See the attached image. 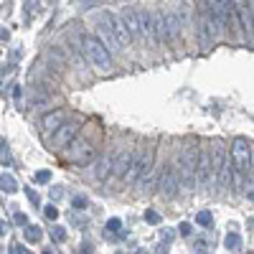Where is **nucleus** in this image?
<instances>
[{
  "label": "nucleus",
  "instance_id": "nucleus-1",
  "mask_svg": "<svg viewBox=\"0 0 254 254\" xmlns=\"http://www.w3.org/2000/svg\"><path fill=\"white\" fill-rule=\"evenodd\" d=\"M97 31H99V44L107 51H122L127 44H130V36H127V31L122 28V23L112 13H102L99 15Z\"/></svg>",
  "mask_w": 254,
  "mask_h": 254
},
{
  "label": "nucleus",
  "instance_id": "nucleus-2",
  "mask_svg": "<svg viewBox=\"0 0 254 254\" xmlns=\"http://www.w3.org/2000/svg\"><path fill=\"white\" fill-rule=\"evenodd\" d=\"M196 158H198V147L193 142L181 147L176 171H178V188H183V190L196 188Z\"/></svg>",
  "mask_w": 254,
  "mask_h": 254
},
{
  "label": "nucleus",
  "instance_id": "nucleus-3",
  "mask_svg": "<svg viewBox=\"0 0 254 254\" xmlns=\"http://www.w3.org/2000/svg\"><path fill=\"white\" fill-rule=\"evenodd\" d=\"M231 178L237 183L244 176H252V142L247 137H237L231 145Z\"/></svg>",
  "mask_w": 254,
  "mask_h": 254
},
{
  "label": "nucleus",
  "instance_id": "nucleus-4",
  "mask_svg": "<svg viewBox=\"0 0 254 254\" xmlns=\"http://www.w3.org/2000/svg\"><path fill=\"white\" fill-rule=\"evenodd\" d=\"M211 150V171H214V183L216 186H226L231 181V163L226 155V145L221 140H216L208 147Z\"/></svg>",
  "mask_w": 254,
  "mask_h": 254
},
{
  "label": "nucleus",
  "instance_id": "nucleus-5",
  "mask_svg": "<svg viewBox=\"0 0 254 254\" xmlns=\"http://www.w3.org/2000/svg\"><path fill=\"white\" fill-rule=\"evenodd\" d=\"M81 51H84V56H87L99 71H110L112 69V54L99 44V38L84 33L81 36Z\"/></svg>",
  "mask_w": 254,
  "mask_h": 254
},
{
  "label": "nucleus",
  "instance_id": "nucleus-6",
  "mask_svg": "<svg viewBox=\"0 0 254 254\" xmlns=\"http://www.w3.org/2000/svg\"><path fill=\"white\" fill-rule=\"evenodd\" d=\"M153 158H155V150H153V147H142L140 153L135 150V158H132L130 168H127L125 181L130 183V186H135V183H137V181L153 168Z\"/></svg>",
  "mask_w": 254,
  "mask_h": 254
},
{
  "label": "nucleus",
  "instance_id": "nucleus-7",
  "mask_svg": "<svg viewBox=\"0 0 254 254\" xmlns=\"http://www.w3.org/2000/svg\"><path fill=\"white\" fill-rule=\"evenodd\" d=\"M79 130H81V125L76 122V120H64L61 122V127L51 135V145H54V150H61V147H69L74 140H76V135H79Z\"/></svg>",
  "mask_w": 254,
  "mask_h": 254
},
{
  "label": "nucleus",
  "instance_id": "nucleus-8",
  "mask_svg": "<svg viewBox=\"0 0 254 254\" xmlns=\"http://www.w3.org/2000/svg\"><path fill=\"white\" fill-rule=\"evenodd\" d=\"M214 183V171H211V150L203 147L196 158V186H211Z\"/></svg>",
  "mask_w": 254,
  "mask_h": 254
},
{
  "label": "nucleus",
  "instance_id": "nucleus-9",
  "mask_svg": "<svg viewBox=\"0 0 254 254\" xmlns=\"http://www.w3.org/2000/svg\"><path fill=\"white\" fill-rule=\"evenodd\" d=\"M158 188H160V193H163L165 198H173V196L178 193V171H176L173 163H165V165H163Z\"/></svg>",
  "mask_w": 254,
  "mask_h": 254
},
{
  "label": "nucleus",
  "instance_id": "nucleus-10",
  "mask_svg": "<svg viewBox=\"0 0 254 254\" xmlns=\"http://www.w3.org/2000/svg\"><path fill=\"white\" fill-rule=\"evenodd\" d=\"M117 20L122 23V28L127 31V36H130V38H135V41H145L142 28H140V18H137V10H135V8H125V10L120 13Z\"/></svg>",
  "mask_w": 254,
  "mask_h": 254
},
{
  "label": "nucleus",
  "instance_id": "nucleus-11",
  "mask_svg": "<svg viewBox=\"0 0 254 254\" xmlns=\"http://www.w3.org/2000/svg\"><path fill=\"white\" fill-rule=\"evenodd\" d=\"M132 158H135V150L132 147H122L120 153H115V160H112V178H125V173H127V168H130V163H132Z\"/></svg>",
  "mask_w": 254,
  "mask_h": 254
},
{
  "label": "nucleus",
  "instance_id": "nucleus-12",
  "mask_svg": "<svg viewBox=\"0 0 254 254\" xmlns=\"http://www.w3.org/2000/svg\"><path fill=\"white\" fill-rule=\"evenodd\" d=\"M66 120V112L64 110H56V112H49L46 117H44V122H41V132H44L46 137H51L59 127H61V122Z\"/></svg>",
  "mask_w": 254,
  "mask_h": 254
},
{
  "label": "nucleus",
  "instance_id": "nucleus-13",
  "mask_svg": "<svg viewBox=\"0 0 254 254\" xmlns=\"http://www.w3.org/2000/svg\"><path fill=\"white\" fill-rule=\"evenodd\" d=\"M112 160H115V155H107V158H102V160L94 165V178H97V181H104V178L112 173Z\"/></svg>",
  "mask_w": 254,
  "mask_h": 254
},
{
  "label": "nucleus",
  "instance_id": "nucleus-14",
  "mask_svg": "<svg viewBox=\"0 0 254 254\" xmlns=\"http://www.w3.org/2000/svg\"><path fill=\"white\" fill-rule=\"evenodd\" d=\"M0 188L5 190V193H13V190H18V183H15V178L13 176H0Z\"/></svg>",
  "mask_w": 254,
  "mask_h": 254
},
{
  "label": "nucleus",
  "instance_id": "nucleus-15",
  "mask_svg": "<svg viewBox=\"0 0 254 254\" xmlns=\"http://www.w3.org/2000/svg\"><path fill=\"white\" fill-rule=\"evenodd\" d=\"M239 247H242V237L239 234H234V231L226 234V249H239Z\"/></svg>",
  "mask_w": 254,
  "mask_h": 254
},
{
  "label": "nucleus",
  "instance_id": "nucleus-16",
  "mask_svg": "<svg viewBox=\"0 0 254 254\" xmlns=\"http://www.w3.org/2000/svg\"><path fill=\"white\" fill-rule=\"evenodd\" d=\"M38 239H41V229H38V226H28V229H26V242L36 244Z\"/></svg>",
  "mask_w": 254,
  "mask_h": 254
},
{
  "label": "nucleus",
  "instance_id": "nucleus-17",
  "mask_svg": "<svg viewBox=\"0 0 254 254\" xmlns=\"http://www.w3.org/2000/svg\"><path fill=\"white\" fill-rule=\"evenodd\" d=\"M196 221H198L201 226H211V224H214V216H211L208 211H201V214L196 216Z\"/></svg>",
  "mask_w": 254,
  "mask_h": 254
},
{
  "label": "nucleus",
  "instance_id": "nucleus-18",
  "mask_svg": "<svg viewBox=\"0 0 254 254\" xmlns=\"http://www.w3.org/2000/svg\"><path fill=\"white\" fill-rule=\"evenodd\" d=\"M145 221L147 224H160V214H158V211H153V208H147L145 211Z\"/></svg>",
  "mask_w": 254,
  "mask_h": 254
},
{
  "label": "nucleus",
  "instance_id": "nucleus-19",
  "mask_svg": "<svg viewBox=\"0 0 254 254\" xmlns=\"http://www.w3.org/2000/svg\"><path fill=\"white\" fill-rule=\"evenodd\" d=\"M120 229H122V221H120V219H110V221H107V231H112V234H117Z\"/></svg>",
  "mask_w": 254,
  "mask_h": 254
},
{
  "label": "nucleus",
  "instance_id": "nucleus-20",
  "mask_svg": "<svg viewBox=\"0 0 254 254\" xmlns=\"http://www.w3.org/2000/svg\"><path fill=\"white\" fill-rule=\"evenodd\" d=\"M51 237H54V242H64V239H66V231H64L61 226H56V229L51 231Z\"/></svg>",
  "mask_w": 254,
  "mask_h": 254
},
{
  "label": "nucleus",
  "instance_id": "nucleus-21",
  "mask_svg": "<svg viewBox=\"0 0 254 254\" xmlns=\"http://www.w3.org/2000/svg\"><path fill=\"white\" fill-rule=\"evenodd\" d=\"M36 181H38V183H49V181H51V171H38V173H36Z\"/></svg>",
  "mask_w": 254,
  "mask_h": 254
},
{
  "label": "nucleus",
  "instance_id": "nucleus-22",
  "mask_svg": "<svg viewBox=\"0 0 254 254\" xmlns=\"http://www.w3.org/2000/svg\"><path fill=\"white\" fill-rule=\"evenodd\" d=\"M46 219H51V221H54V219H59V211H56L54 206H46Z\"/></svg>",
  "mask_w": 254,
  "mask_h": 254
},
{
  "label": "nucleus",
  "instance_id": "nucleus-23",
  "mask_svg": "<svg viewBox=\"0 0 254 254\" xmlns=\"http://www.w3.org/2000/svg\"><path fill=\"white\" fill-rule=\"evenodd\" d=\"M84 206H87V198H84V196H76V198H74V208H84Z\"/></svg>",
  "mask_w": 254,
  "mask_h": 254
},
{
  "label": "nucleus",
  "instance_id": "nucleus-24",
  "mask_svg": "<svg viewBox=\"0 0 254 254\" xmlns=\"http://www.w3.org/2000/svg\"><path fill=\"white\" fill-rule=\"evenodd\" d=\"M178 231H181L183 237H188V234H190V224H181V226H178Z\"/></svg>",
  "mask_w": 254,
  "mask_h": 254
},
{
  "label": "nucleus",
  "instance_id": "nucleus-25",
  "mask_svg": "<svg viewBox=\"0 0 254 254\" xmlns=\"http://www.w3.org/2000/svg\"><path fill=\"white\" fill-rule=\"evenodd\" d=\"M26 193H28V198H31V203H38V196L33 193V190H26Z\"/></svg>",
  "mask_w": 254,
  "mask_h": 254
},
{
  "label": "nucleus",
  "instance_id": "nucleus-26",
  "mask_svg": "<svg viewBox=\"0 0 254 254\" xmlns=\"http://www.w3.org/2000/svg\"><path fill=\"white\" fill-rule=\"evenodd\" d=\"M15 224H26V216L23 214H15Z\"/></svg>",
  "mask_w": 254,
  "mask_h": 254
},
{
  "label": "nucleus",
  "instance_id": "nucleus-27",
  "mask_svg": "<svg viewBox=\"0 0 254 254\" xmlns=\"http://www.w3.org/2000/svg\"><path fill=\"white\" fill-rule=\"evenodd\" d=\"M5 234V221H0V237Z\"/></svg>",
  "mask_w": 254,
  "mask_h": 254
},
{
  "label": "nucleus",
  "instance_id": "nucleus-28",
  "mask_svg": "<svg viewBox=\"0 0 254 254\" xmlns=\"http://www.w3.org/2000/svg\"><path fill=\"white\" fill-rule=\"evenodd\" d=\"M3 145H5V142H3V137H0V147H3Z\"/></svg>",
  "mask_w": 254,
  "mask_h": 254
}]
</instances>
